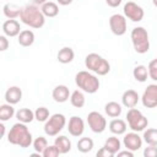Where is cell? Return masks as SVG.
<instances>
[{
  "instance_id": "obj_4",
  "label": "cell",
  "mask_w": 157,
  "mask_h": 157,
  "mask_svg": "<svg viewBox=\"0 0 157 157\" xmlns=\"http://www.w3.org/2000/svg\"><path fill=\"white\" fill-rule=\"evenodd\" d=\"M85 66L86 69L99 76H104L110 71V64L108 63V60L97 53H90L86 55Z\"/></svg>"
},
{
  "instance_id": "obj_11",
  "label": "cell",
  "mask_w": 157,
  "mask_h": 157,
  "mask_svg": "<svg viewBox=\"0 0 157 157\" xmlns=\"http://www.w3.org/2000/svg\"><path fill=\"white\" fill-rule=\"evenodd\" d=\"M141 102L144 107L146 108H156L157 107V85L151 83L148 85L142 96H141Z\"/></svg>"
},
{
  "instance_id": "obj_3",
  "label": "cell",
  "mask_w": 157,
  "mask_h": 157,
  "mask_svg": "<svg viewBox=\"0 0 157 157\" xmlns=\"http://www.w3.org/2000/svg\"><path fill=\"white\" fill-rule=\"evenodd\" d=\"M75 83L81 91L90 93V94L96 93L101 86L98 77L96 75H93L92 72H90V70L88 71H86V70L78 71L75 75Z\"/></svg>"
},
{
  "instance_id": "obj_28",
  "label": "cell",
  "mask_w": 157,
  "mask_h": 157,
  "mask_svg": "<svg viewBox=\"0 0 157 157\" xmlns=\"http://www.w3.org/2000/svg\"><path fill=\"white\" fill-rule=\"evenodd\" d=\"M13 115H16V112H15V108L12 107V104L6 102L5 104L0 105V120L1 121H7Z\"/></svg>"
},
{
  "instance_id": "obj_6",
  "label": "cell",
  "mask_w": 157,
  "mask_h": 157,
  "mask_svg": "<svg viewBox=\"0 0 157 157\" xmlns=\"http://www.w3.org/2000/svg\"><path fill=\"white\" fill-rule=\"evenodd\" d=\"M126 121H128L129 128L132 131H136V132L144 131L148 125L147 118L141 113V110H139L135 107L129 108V110L126 113Z\"/></svg>"
},
{
  "instance_id": "obj_7",
  "label": "cell",
  "mask_w": 157,
  "mask_h": 157,
  "mask_svg": "<svg viewBox=\"0 0 157 157\" xmlns=\"http://www.w3.org/2000/svg\"><path fill=\"white\" fill-rule=\"evenodd\" d=\"M66 118L61 113H55L44 123V132L48 136H56L65 128Z\"/></svg>"
},
{
  "instance_id": "obj_38",
  "label": "cell",
  "mask_w": 157,
  "mask_h": 157,
  "mask_svg": "<svg viewBox=\"0 0 157 157\" xmlns=\"http://www.w3.org/2000/svg\"><path fill=\"white\" fill-rule=\"evenodd\" d=\"M97 157H113V155L103 146L101 150H98V152H97Z\"/></svg>"
},
{
  "instance_id": "obj_40",
  "label": "cell",
  "mask_w": 157,
  "mask_h": 157,
  "mask_svg": "<svg viewBox=\"0 0 157 157\" xmlns=\"http://www.w3.org/2000/svg\"><path fill=\"white\" fill-rule=\"evenodd\" d=\"M117 155H118V157H123V156H128V157H132V156H134V152L126 148L125 151H119V152H118Z\"/></svg>"
},
{
  "instance_id": "obj_39",
  "label": "cell",
  "mask_w": 157,
  "mask_h": 157,
  "mask_svg": "<svg viewBox=\"0 0 157 157\" xmlns=\"http://www.w3.org/2000/svg\"><path fill=\"white\" fill-rule=\"evenodd\" d=\"M123 0H105L107 5L110 6V7H118L120 4H121Z\"/></svg>"
},
{
  "instance_id": "obj_27",
  "label": "cell",
  "mask_w": 157,
  "mask_h": 157,
  "mask_svg": "<svg viewBox=\"0 0 157 157\" xmlns=\"http://www.w3.org/2000/svg\"><path fill=\"white\" fill-rule=\"evenodd\" d=\"M70 103L75 107V108H82L86 103V98L83 94V91L81 90H75L71 96H70Z\"/></svg>"
},
{
  "instance_id": "obj_10",
  "label": "cell",
  "mask_w": 157,
  "mask_h": 157,
  "mask_svg": "<svg viewBox=\"0 0 157 157\" xmlns=\"http://www.w3.org/2000/svg\"><path fill=\"white\" fill-rule=\"evenodd\" d=\"M126 17L121 13H114L109 17V28L113 34L123 36L126 32Z\"/></svg>"
},
{
  "instance_id": "obj_24",
  "label": "cell",
  "mask_w": 157,
  "mask_h": 157,
  "mask_svg": "<svg viewBox=\"0 0 157 157\" xmlns=\"http://www.w3.org/2000/svg\"><path fill=\"white\" fill-rule=\"evenodd\" d=\"M104 112H105V114H107L108 117H110V118H118V117L121 114L123 108H121V105H120L118 102L112 101V102H108V103L104 105Z\"/></svg>"
},
{
  "instance_id": "obj_18",
  "label": "cell",
  "mask_w": 157,
  "mask_h": 157,
  "mask_svg": "<svg viewBox=\"0 0 157 157\" xmlns=\"http://www.w3.org/2000/svg\"><path fill=\"white\" fill-rule=\"evenodd\" d=\"M34 33L31 29H23L17 36V42L22 47H31L34 43Z\"/></svg>"
},
{
  "instance_id": "obj_16",
  "label": "cell",
  "mask_w": 157,
  "mask_h": 157,
  "mask_svg": "<svg viewBox=\"0 0 157 157\" xmlns=\"http://www.w3.org/2000/svg\"><path fill=\"white\" fill-rule=\"evenodd\" d=\"M139 99H140V96L135 90H126L121 96V103L126 108L136 107Z\"/></svg>"
},
{
  "instance_id": "obj_26",
  "label": "cell",
  "mask_w": 157,
  "mask_h": 157,
  "mask_svg": "<svg viewBox=\"0 0 157 157\" xmlns=\"http://www.w3.org/2000/svg\"><path fill=\"white\" fill-rule=\"evenodd\" d=\"M104 147L114 156V155H117V153L120 151V148H121V142H120V140H119L117 136H110V137H108V139L105 140Z\"/></svg>"
},
{
  "instance_id": "obj_41",
  "label": "cell",
  "mask_w": 157,
  "mask_h": 157,
  "mask_svg": "<svg viewBox=\"0 0 157 157\" xmlns=\"http://www.w3.org/2000/svg\"><path fill=\"white\" fill-rule=\"evenodd\" d=\"M56 1H58V4L61 5V6H67V5H70L74 0H56Z\"/></svg>"
},
{
  "instance_id": "obj_25",
  "label": "cell",
  "mask_w": 157,
  "mask_h": 157,
  "mask_svg": "<svg viewBox=\"0 0 157 157\" xmlns=\"http://www.w3.org/2000/svg\"><path fill=\"white\" fill-rule=\"evenodd\" d=\"M16 119L21 123L28 124L31 121H33L34 119V112L31 110L29 108H21L16 112Z\"/></svg>"
},
{
  "instance_id": "obj_35",
  "label": "cell",
  "mask_w": 157,
  "mask_h": 157,
  "mask_svg": "<svg viewBox=\"0 0 157 157\" xmlns=\"http://www.w3.org/2000/svg\"><path fill=\"white\" fill-rule=\"evenodd\" d=\"M42 155L44 157H56V156L60 155V152H59V150H58V147L55 145H48Z\"/></svg>"
},
{
  "instance_id": "obj_21",
  "label": "cell",
  "mask_w": 157,
  "mask_h": 157,
  "mask_svg": "<svg viewBox=\"0 0 157 157\" xmlns=\"http://www.w3.org/2000/svg\"><path fill=\"white\" fill-rule=\"evenodd\" d=\"M21 10H22V7L17 6V5H15V4H11V2H6V4L4 5V7H2L4 15H5L7 18H10V20H16L17 17H20Z\"/></svg>"
},
{
  "instance_id": "obj_36",
  "label": "cell",
  "mask_w": 157,
  "mask_h": 157,
  "mask_svg": "<svg viewBox=\"0 0 157 157\" xmlns=\"http://www.w3.org/2000/svg\"><path fill=\"white\" fill-rule=\"evenodd\" d=\"M144 156L145 157H157V146L148 145V147H146L144 150Z\"/></svg>"
},
{
  "instance_id": "obj_1",
  "label": "cell",
  "mask_w": 157,
  "mask_h": 157,
  "mask_svg": "<svg viewBox=\"0 0 157 157\" xmlns=\"http://www.w3.org/2000/svg\"><path fill=\"white\" fill-rule=\"evenodd\" d=\"M7 141L12 145L20 146L22 148H27L33 144L32 134L29 132L27 125L25 123H16L12 125L7 134Z\"/></svg>"
},
{
  "instance_id": "obj_19",
  "label": "cell",
  "mask_w": 157,
  "mask_h": 157,
  "mask_svg": "<svg viewBox=\"0 0 157 157\" xmlns=\"http://www.w3.org/2000/svg\"><path fill=\"white\" fill-rule=\"evenodd\" d=\"M54 145L58 147L60 155H65V153L70 152V150H71V141L65 135H59L58 137H55Z\"/></svg>"
},
{
  "instance_id": "obj_44",
  "label": "cell",
  "mask_w": 157,
  "mask_h": 157,
  "mask_svg": "<svg viewBox=\"0 0 157 157\" xmlns=\"http://www.w3.org/2000/svg\"><path fill=\"white\" fill-rule=\"evenodd\" d=\"M152 2H153V5L157 7V0H152Z\"/></svg>"
},
{
  "instance_id": "obj_22",
  "label": "cell",
  "mask_w": 157,
  "mask_h": 157,
  "mask_svg": "<svg viewBox=\"0 0 157 157\" xmlns=\"http://www.w3.org/2000/svg\"><path fill=\"white\" fill-rule=\"evenodd\" d=\"M40 10L44 13V16L45 17H49V18L55 17L59 13V6H58V4L54 2V1H49V0L47 2H44L43 5H40Z\"/></svg>"
},
{
  "instance_id": "obj_34",
  "label": "cell",
  "mask_w": 157,
  "mask_h": 157,
  "mask_svg": "<svg viewBox=\"0 0 157 157\" xmlns=\"http://www.w3.org/2000/svg\"><path fill=\"white\" fill-rule=\"evenodd\" d=\"M147 70H148V76L153 80V81H157V58L151 60L148 63V66H147Z\"/></svg>"
},
{
  "instance_id": "obj_23",
  "label": "cell",
  "mask_w": 157,
  "mask_h": 157,
  "mask_svg": "<svg viewBox=\"0 0 157 157\" xmlns=\"http://www.w3.org/2000/svg\"><path fill=\"white\" fill-rule=\"evenodd\" d=\"M126 123L123 120V119H113L110 123H109V130L112 134L114 135H123L126 132Z\"/></svg>"
},
{
  "instance_id": "obj_8",
  "label": "cell",
  "mask_w": 157,
  "mask_h": 157,
  "mask_svg": "<svg viewBox=\"0 0 157 157\" xmlns=\"http://www.w3.org/2000/svg\"><path fill=\"white\" fill-rule=\"evenodd\" d=\"M87 124L90 126V129L96 132V134H101L107 128V120L105 118L99 113V112H90L87 115Z\"/></svg>"
},
{
  "instance_id": "obj_42",
  "label": "cell",
  "mask_w": 157,
  "mask_h": 157,
  "mask_svg": "<svg viewBox=\"0 0 157 157\" xmlns=\"http://www.w3.org/2000/svg\"><path fill=\"white\" fill-rule=\"evenodd\" d=\"M33 1V4H36V5H43L44 2H47L48 0H32Z\"/></svg>"
},
{
  "instance_id": "obj_32",
  "label": "cell",
  "mask_w": 157,
  "mask_h": 157,
  "mask_svg": "<svg viewBox=\"0 0 157 157\" xmlns=\"http://www.w3.org/2000/svg\"><path fill=\"white\" fill-rule=\"evenodd\" d=\"M32 145H33V148H34L36 153L42 155L43 151L45 150V147L48 146V141H47V139L44 136H38L37 139L33 140V144Z\"/></svg>"
},
{
  "instance_id": "obj_20",
  "label": "cell",
  "mask_w": 157,
  "mask_h": 157,
  "mask_svg": "<svg viewBox=\"0 0 157 157\" xmlns=\"http://www.w3.org/2000/svg\"><path fill=\"white\" fill-rule=\"evenodd\" d=\"M74 58H75V52L70 47L61 48L58 52V55H56L58 61L61 63V64H69V63H71L74 60Z\"/></svg>"
},
{
  "instance_id": "obj_43",
  "label": "cell",
  "mask_w": 157,
  "mask_h": 157,
  "mask_svg": "<svg viewBox=\"0 0 157 157\" xmlns=\"http://www.w3.org/2000/svg\"><path fill=\"white\" fill-rule=\"evenodd\" d=\"M2 123H4V121H2ZM2 123L0 124V129H1V135H0V136H1V137H4V135H5V125H4Z\"/></svg>"
},
{
  "instance_id": "obj_13",
  "label": "cell",
  "mask_w": 157,
  "mask_h": 157,
  "mask_svg": "<svg viewBox=\"0 0 157 157\" xmlns=\"http://www.w3.org/2000/svg\"><path fill=\"white\" fill-rule=\"evenodd\" d=\"M67 130H69V134L71 136H75V137L81 136L83 134V131H85V123H83V120L80 117H77V115H72L69 119Z\"/></svg>"
},
{
  "instance_id": "obj_5",
  "label": "cell",
  "mask_w": 157,
  "mask_h": 157,
  "mask_svg": "<svg viewBox=\"0 0 157 157\" xmlns=\"http://www.w3.org/2000/svg\"><path fill=\"white\" fill-rule=\"evenodd\" d=\"M131 42L134 45V49L137 54H145L150 50V39L148 33L144 27H135L131 31Z\"/></svg>"
},
{
  "instance_id": "obj_2",
  "label": "cell",
  "mask_w": 157,
  "mask_h": 157,
  "mask_svg": "<svg viewBox=\"0 0 157 157\" xmlns=\"http://www.w3.org/2000/svg\"><path fill=\"white\" fill-rule=\"evenodd\" d=\"M20 20L22 23L32 28H42L45 23V16L36 4L23 6L21 10Z\"/></svg>"
},
{
  "instance_id": "obj_12",
  "label": "cell",
  "mask_w": 157,
  "mask_h": 157,
  "mask_svg": "<svg viewBox=\"0 0 157 157\" xmlns=\"http://www.w3.org/2000/svg\"><path fill=\"white\" fill-rule=\"evenodd\" d=\"M142 141H144L142 137L136 131H131V132L125 134V136L123 139V145L125 148L135 152L142 147Z\"/></svg>"
},
{
  "instance_id": "obj_15",
  "label": "cell",
  "mask_w": 157,
  "mask_h": 157,
  "mask_svg": "<svg viewBox=\"0 0 157 157\" xmlns=\"http://www.w3.org/2000/svg\"><path fill=\"white\" fill-rule=\"evenodd\" d=\"M2 32L7 37H16L21 32V26L16 20H6L2 23Z\"/></svg>"
},
{
  "instance_id": "obj_29",
  "label": "cell",
  "mask_w": 157,
  "mask_h": 157,
  "mask_svg": "<svg viewBox=\"0 0 157 157\" xmlns=\"http://www.w3.org/2000/svg\"><path fill=\"white\" fill-rule=\"evenodd\" d=\"M132 76L137 82H145L148 76V70L145 65H137L132 70Z\"/></svg>"
},
{
  "instance_id": "obj_31",
  "label": "cell",
  "mask_w": 157,
  "mask_h": 157,
  "mask_svg": "<svg viewBox=\"0 0 157 157\" xmlns=\"http://www.w3.org/2000/svg\"><path fill=\"white\" fill-rule=\"evenodd\" d=\"M93 140L90 139V137H81L78 141H77V150L82 153H87L90 151H92L93 148Z\"/></svg>"
},
{
  "instance_id": "obj_9",
  "label": "cell",
  "mask_w": 157,
  "mask_h": 157,
  "mask_svg": "<svg viewBox=\"0 0 157 157\" xmlns=\"http://www.w3.org/2000/svg\"><path fill=\"white\" fill-rule=\"evenodd\" d=\"M123 12H124V16L126 18H129L130 21H132V22H140L145 16L144 9L134 1H128L124 5Z\"/></svg>"
},
{
  "instance_id": "obj_14",
  "label": "cell",
  "mask_w": 157,
  "mask_h": 157,
  "mask_svg": "<svg viewBox=\"0 0 157 157\" xmlns=\"http://www.w3.org/2000/svg\"><path fill=\"white\" fill-rule=\"evenodd\" d=\"M71 93L67 88V86L65 85H58L54 87L53 92H52V97L56 103H64L70 98Z\"/></svg>"
},
{
  "instance_id": "obj_37",
  "label": "cell",
  "mask_w": 157,
  "mask_h": 157,
  "mask_svg": "<svg viewBox=\"0 0 157 157\" xmlns=\"http://www.w3.org/2000/svg\"><path fill=\"white\" fill-rule=\"evenodd\" d=\"M9 45H10V43H9V39H7V36H5V34L0 36V50L5 52L9 48Z\"/></svg>"
},
{
  "instance_id": "obj_33",
  "label": "cell",
  "mask_w": 157,
  "mask_h": 157,
  "mask_svg": "<svg viewBox=\"0 0 157 157\" xmlns=\"http://www.w3.org/2000/svg\"><path fill=\"white\" fill-rule=\"evenodd\" d=\"M34 119L39 123H45L49 119V110L45 107H38L34 110Z\"/></svg>"
},
{
  "instance_id": "obj_17",
  "label": "cell",
  "mask_w": 157,
  "mask_h": 157,
  "mask_svg": "<svg viewBox=\"0 0 157 157\" xmlns=\"http://www.w3.org/2000/svg\"><path fill=\"white\" fill-rule=\"evenodd\" d=\"M22 99V90L18 86H11L5 92V101L10 104H17Z\"/></svg>"
},
{
  "instance_id": "obj_30",
  "label": "cell",
  "mask_w": 157,
  "mask_h": 157,
  "mask_svg": "<svg viewBox=\"0 0 157 157\" xmlns=\"http://www.w3.org/2000/svg\"><path fill=\"white\" fill-rule=\"evenodd\" d=\"M142 140L151 146H157V129H147L144 130V135H142Z\"/></svg>"
}]
</instances>
